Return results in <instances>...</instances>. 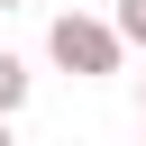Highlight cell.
Here are the masks:
<instances>
[{
  "mask_svg": "<svg viewBox=\"0 0 146 146\" xmlns=\"http://www.w3.org/2000/svg\"><path fill=\"white\" fill-rule=\"evenodd\" d=\"M110 36H119V46H146V0H119V18H110Z\"/></svg>",
  "mask_w": 146,
  "mask_h": 146,
  "instance_id": "3",
  "label": "cell"
},
{
  "mask_svg": "<svg viewBox=\"0 0 146 146\" xmlns=\"http://www.w3.org/2000/svg\"><path fill=\"white\" fill-rule=\"evenodd\" d=\"M0 9H18V0H0Z\"/></svg>",
  "mask_w": 146,
  "mask_h": 146,
  "instance_id": "5",
  "label": "cell"
},
{
  "mask_svg": "<svg viewBox=\"0 0 146 146\" xmlns=\"http://www.w3.org/2000/svg\"><path fill=\"white\" fill-rule=\"evenodd\" d=\"M46 55L64 64V73H82V82H100V73H119V36H110V18H82V9H64L55 27H46Z\"/></svg>",
  "mask_w": 146,
  "mask_h": 146,
  "instance_id": "1",
  "label": "cell"
},
{
  "mask_svg": "<svg viewBox=\"0 0 146 146\" xmlns=\"http://www.w3.org/2000/svg\"><path fill=\"white\" fill-rule=\"evenodd\" d=\"M18 110H27V64L0 46V119H18Z\"/></svg>",
  "mask_w": 146,
  "mask_h": 146,
  "instance_id": "2",
  "label": "cell"
},
{
  "mask_svg": "<svg viewBox=\"0 0 146 146\" xmlns=\"http://www.w3.org/2000/svg\"><path fill=\"white\" fill-rule=\"evenodd\" d=\"M0 146H18V137H9V119H0Z\"/></svg>",
  "mask_w": 146,
  "mask_h": 146,
  "instance_id": "4",
  "label": "cell"
}]
</instances>
